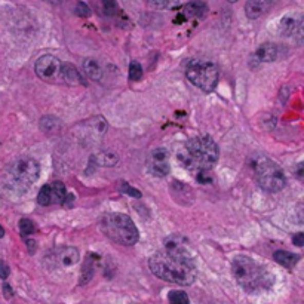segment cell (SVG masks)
Segmentation results:
<instances>
[{
  "mask_svg": "<svg viewBox=\"0 0 304 304\" xmlns=\"http://www.w3.org/2000/svg\"><path fill=\"white\" fill-rule=\"evenodd\" d=\"M148 267L159 279L185 287L192 285L198 276L195 258L174 255L166 251L156 252L155 255H151L148 260Z\"/></svg>",
  "mask_w": 304,
  "mask_h": 304,
  "instance_id": "1",
  "label": "cell"
},
{
  "mask_svg": "<svg viewBox=\"0 0 304 304\" xmlns=\"http://www.w3.org/2000/svg\"><path fill=\"white\" fill-rule=\"evenodd\" d=\"M178 160L188 169L206 171L218 160V146L211 137H196L185 143Z\"/></svg>",
  "mask_w": 304,
  "mask_h": 304,
  "instance_id": "2",
  "label": "cell"
},
{
  "mask_svg": "<svg viewBox=\"0 0 304 304\" xmlns=\"http://www.w3.org/2000/svg\"><path fill=\"white\" fill-rule=\"evenodd\" d=\"M232 272L239 285L248 292L267 290L273 282L272 275L264 267L250 257H236L232 263Z\"/></svg>",
  "mask_w": 304,
  "mask_h": 304,
  "instance_id": "3",
  "label": "cell"
},
{
  "mask_svg": "<svg viewBox=\"0 0 304 304\" xmlns=\"http://www.w3.org/2000/svg\"><path fill=\"white\" fill-rule=\"evenodd\" d=\"M101 230L107 238L123 246H132L138 242L140 233L129 215L110 212L101 218Z\"/></svg>",
  "mask_w": 304,
  "mask_h": 304,
  "instance_id": "4",
  "label": "cell"
},
{
  "mask_svg": "<svg viewBox=\"0 0 304 304\" xmlns=\"http://www.w3.org/2000/svg\"><path fill=\"white\" fill-rule=\"evenodd\" d=\"M40 174L39 163L31 158H18L9 165L6 172V184L15 193H24L37 181Z\"/></svg>",
  "mask_w": 304,
  "mask_h": 304,
  "instance_id": "5",
  "label": "cell"
},
{
  "mask_svg": "<svg viewBox=\"0 0 304 304\" xmlns=\"http://www.w3.org/2000/svg\"><path fill=\"white\" fill-rule=\"evenodd\" d=\"M185 76L199 89L210 93L218 83V67L208 60H190L185 67Z\"/></svg>",
  "mask_w": 304,
  "mask_h": 304,
  "instance_id": "6",
  "label": "cell"
},
{
  "mask_svg": "<svg viewBox=\"0 0 304 304\" xmlns=\"http://www.w3.org/2000/svg\"><path fill=\"white\" fill-rule=\"evenodd\" d=\"M255 175L260 187L269 192V193H276L280 192L285 187V175L278 165L267 158H260L255 165Z\"/></svg>",
  "mask_w": 304,
  "mask_h": 304,
  "instance_id": "7",
  "label": "cell"
},
{
  "mask_svg": "<svg viewBox=\"0 0 304 304\" xmlns=\"http://www.w3.org/2000/svg\"><path fill=\"white\" fill-rule=\"evenodd\" d=\"M34 70L39 79L45 82H55L60 79L61 61L53 55H42L36 61Z\"/></svg>",
  "mask_w": 304,
  "mask_h": 304,
  "instance_id": "8",
  "label": "cell"
},
{
  "mask_svg": "<svg viewBox=\"0 0 304 304\" xmlns=\"http://www.w3.org/2000/svg\"><path fill=\"white\" fill-rule=\"evenodd\" d=\"M147 168L155 177H165L169 174V155L165 148H155L147 156Z\"/></svg>",
  "mask_w": 304,
  "mask_h": 304,
  "instance_id": "9",
  "label": "cell"
},
{
  "mask_svg": "<svg viewBox=\"0 0 304 304\" xmlns=\"http://www.w3.org/2000/svg\"><path fill=\"white\" fill-rule=\"evenodd\" d=\"M165 251L174 254V255H181V257H190L195 258L190 248L187 246V240L178 235H171L165 239Z\"/></svg>",
  "mask_w": 304,
  "mask_h": 304,
  "instance_id": "10",
  "label": "cell"
},
{
  "mask_svg": "<svg viewBox=\"0 0 304 304\" xmlns=\"http://www.w3.org/2000/svg\"><path fill=\"white\" fill-rule=\"evenodd\" d=\"M275 3V0H248L245 5V13L248 18L257 20L263 16Z\"/></svg>",
  "mask_w": 304,
  "mask_h": 304,
  "instance_id": "11",
  "label": "cell"
},
{
  "mask_svg": "<svg viewBox=\"0 0 304 304\" xmlns=\"http://www.w3.org/2000/svg\"><path fill=\"white\" fill-rule=\"evenodd\" d=\"M60 79L64 80L68 85H85L86 82L82 78L79 70L70 63H61L60 70Z\"/></svg>",
  "mask_w": 304,
  "mask_h": 304,
  "instance_id": "12",
  "label": "cell"
},
{
  "mask_svg": "<svg viewBox=\"0 0 304 304\" xmlns=\"http://www.w3.org/2000/svg\"><path fill=\"white\" fill-rule=\"evenodd\" d=\"M278 56V46L273 45V43H264L261 45L255 53H254V61L257 63V66L260 63H270V61H275Z\"/></svg>",
  "mask_w": 304,
  "mask_h": 304,
  "instance_id": "13",
  "label": "cell"
},
{
  "mask_svg": "<svg viewBox=\"0 0 304 304\" xmlns=\"http://www.w3.org/2000/svg\"><path fill=\"white\" fill-rule=\"evenodd\" d=\"M83 71L92 80H101L103 78V68L100 66V63L93 58H86L83 61Z\"/></svg>",
  "mask_w": 304,
  "mask_h": 304,
  "instance_id": "14",
  "label": "cell"
},
{
  "mask_svg": "<svg viewBox=\"0 0 304 304\" xmlns=\"http://www.w3.org/2000/svg\"><path fill=\"white\" fill-rule=\"evenodd\" d=\"M273 258H275V261L279 263L280 265H283V267H287V269H292L294 265L298 263L300 255H297V254L290 251H276L273 254Z\"/></svg>",
  "mask_w": 304,
  "mask_h": 304,
  "instance_id": "15",
  "label": "cell"
},
{
  "mask_svg": "<svg viewBox=\"0 0 304 304\" xmlns=\"http://www.w3.org/2000/svg\"><path fill=\"white\" fill-rule=\"evenodd\" d=\"M56 258H58V261L61 263V264L64 265H71L74 264V263H78V260H79V252L76 248H64V250H61V251H58L56 254Z\"/></svg>",
  "mask_w": 304,
  "mask_h": 304,
  "instance_id": "16",
  "label": "cell"
},
{
  "mask_svg": "<svg viewBox=\"0 0 304 304\" xmlns=\"http://www.w3.org/2000/svg\"><path fill=\"white\" fill-rule=\"evenodd\" d=\"M300 28H301L300 23L294 16H285L279 24V31L283 36H291L295 33V30H300Z\"/></svg>",
  "mask_w": 304,
  "mask_h": 304,
  "instance_id": "17",
  "label": "cell"
},
{
  "mask_svg": "<svg viewBox=\"0 0 304 304\" xmlns=\"http://www.w3.org/2000/svg\"><path fill=\"white\" fill-rule=\"evenodd\" d=\"M208 11V8L205 6V3L202 2H190L184 6V15L188 18H198L203 16Z\"/></svg>",
  "mask_w": 304,
  "mask_h": 304,
  "instance_id": "18",
  "label": "cell"
},
{
  "mask_svg": "<svg viewBox=\"0 0 304 304\" xmlns=\"http://www.w3.org/2000/svg\"><path fill=\"white\" fill-rule=\"evenodd\" d=\"M92 160H95L97 165H101V166H115L119 158L113 151H103V153L93 156Z\"/></svg>",
  "mask_w": 304,
  "mask_h": 304,
  "instance_id": "19",
  "label": "cell"
},
{
  "mask_svg": "<svg viewBox=\"0 0 304 304\" xmlns=\"http://www.w3.org/2000/svg\"><path fill=\"white\" fill-rule=\"evenodd\" d=\"M51 187V193H52V203H61L66 199L67 190L64 183L61 181H55L52 184H49Z\"/></svg>",
  "mask_w": 304,
  "mask_h": 304,
  "instance_id": "20",
  "label": "cell"
},
{
  "mask_svg": "<svg viewBox=\"0 0 304 304\" xmlns=\"http://www.w3.org/2000/svg\"><path fill=\"white\" fill-rule=\"evenodd\" d=\"M37 202H39V205H43V206L52 205V193H51V187H49V184L43 185V187L40 188L39 195H37Z\"/></svg>",
  "mask_w": 304,
  "mask_h": 304,
  "instance_id": "21",
  "label": "cell"
},
{
  "mask_svg": "<svg viewBox=\"0 0 304 304\" xmlns=\"http://www.w3.org/2000/svg\"><path fill=\"white\" fill-rule=\"evenodd\" d=\"M148 3L158 9H174L180 5V0H148Z\"/></svg>",
  "mask_w": 304,
  "mask_h": 304,
  "instance_id": "22",
  "label": "cell"
},
{
  "mask_svg": "<svg viewBox=\"0 0 304 304\" xmlns=\"http://www.w3.org/2000/svg\"><path fill=\"white\" fill-rule=\"evenodd\" d=\"M143 78V67L138 61H132L129 64V79L131 80H140Z\"/></svg>",
  "mask_w": 304,
  "mask_h": 304,
  "instance_id": "23",
  "label": "cell"
},
{
  "mask_svg": "<svg viewBox=\"0 0 304 304\" xmlns=\"http://www.w3.org/2000/svg\"><path fill=\"white\" fill-rule=\"evenodd\" d=\"M34 230H36V229H34V223H33L31 220H28V218L20 220V232H21V235H24V236L33 235Z\"/></svg>",
  "mask_w": 304,
  "mask_h": 304,
  "instance_id": "24",
  "label": "cell"
},
{
  "mask_svg": "<svg viewBox=\"0 0 304 304\" xmlns=\"http://www.w3.org/2000/svg\"><path fill=\"white\" fill-rule=\"evenodd\" d=\"M169 301L171 304H188V297L183 291H171L169 292Z\"/></svg>",
  "mask_w": 304,
  "mask_h": 304,
  "instance_id": "25",
  "label": "cell"
},
{
  "mask_svg": "<svg viewBox=\"0 0 304 304\" xmlns=\"http://www.w3.org/2000/svg\"><path fill=\"white\" fill-rule=\"evenodd\" d=\"M56 123H58V120L55 119V118L46 116V118H43V119L40 120V128L45 129V131H51V129H55Z\"/></svg>",
  "mask_w": 304,
  "mask_h": 304,
  "instance_id": "26",
  "label": "cell"
},
{
  "mask_svg": "<svg viewBox=\"0 0 304 304\" xmlns=\"http://www.w3.org/2000/svg\"><path fill=\"white\" fill-rule=\"evenodd\" d=\"M76 13L79 15V16H83V18H86V16H89L91 15V9L88 8V5L86 3H83V2H78V5H76Z\"/></svg>",
  "mask_w": 304,
  "mask_h": 304,
  "instance_id": "27",
  "label": "cell"
},
{
  "mask_svg": "<svg viewBox=\"0 0 304 304\" xmlns=\"http://www.w3.org/2000/svg\"><path fill=\"white\" fill-rule=\"evenodd\" d=\"M101 3H103V8H104L106 13L113 15V13L116 12V8H118L116 0H101Z\"/></svg>",
  "mask_w": 304,
  "mask_h": 304,
  "instance_id": "28",
  "label": "cell"
},
{
  "mask_svg": "<svg viewBox=\"0 0 304 304\" xmlns=\"http://www.w3.org/2000/svg\"><path fill=\"white\" fill-rule=\"evenodd\" d=\"M122 192H123V193H126V195H131V196H134V198H138V199L141 198V193H140L137 188L131 187L128 183H123V184H122Z\"/></svg>",
  "mask_w": 304,
  "mask_h": 304,
  "instance_id": "29",
  "label": "cell"
},
{
  "mask_svg": "<svg viewBox=\"0 0 304 304\" xmlns=\"http://www.w3.org/2000/svg\"><path fill=\"white\" fill-rule=\"evenodd\" d=\"M9 276V267L5 261H0V278L6 279Z\"/></svg>",
  "mask_w": 304,
  "mask_h": 304,
  "instance_id": "30",
  "label": "cell"
},
{
  "mask_svg": "<svg viewBox=\"0 0 304 304\" xmlns=\"http://www.w3.org/2000/svg\"><path fill=\"white\" fill-rule=\"evenodd\" d=\"M292 243L295 246H303L304 245V235L303 233H297L294 238H292Z\"/></svg>",
  "mask_w": 304,
  "mask_h": 304,
  "instance_id": "31",
  "label": "cell"
},
{
  "mask_svg": "<svg viewBox=\"0 0 304 304\" xmlns=\"http://www.w3.org/2000/svg\"><path fill=\"white\" fill-rule=\"evenodd\" d=\"M3 294H5V297H6V298H12L13 291H12V288H11L8 283H3Z\"/></svg>",
  "mask_w": 304,
  "mask_h": 304,
  "instance_id": "32",
  "label": "cell"
},
{
  "mask_svg": "<svg viewBox=\"0 0 304 304\" xmlns=\"http://www.w3.org/2000/svg\"><path fill=\"white\" fill-rule=\"evenodd\" d=\"M27 246H28V251L34 252V246H36V242H34V240H27Z\"/></svg>",
  "mask_w": 304,
  "mask_h": 304,
  "instance_id": "33",
  "label": "cell"
},
{
  "mask_svg": "<svg viewBox=\"0 0 304 304\" xmlns=\"http://www.w3.org/2000/svg\"><path fill=\"white\" fill-rule=\"evenodd\" d=\"M5 236V230H3V227L0 225V238H3Z\"/></svg>",
  "mask_w": 304,
  "mask_h": 304,
  "instance_id": "34",
  "label": "cell"
},
{
  "mask_svg": "<svg viewBox=\"0 0 304 304\" xmlns=\"http://www.w3.org/2000/svg\"><path fill=\"white\" fill-rule=\"evenodd\" d=\"M227 2H232L233 3V2H238V0H227Z\"/></svg>",
  "mask_w": 304,
  "mask_h": 304,
  "instance_id": "35",
  "label": "cell"
}]
</instances>
